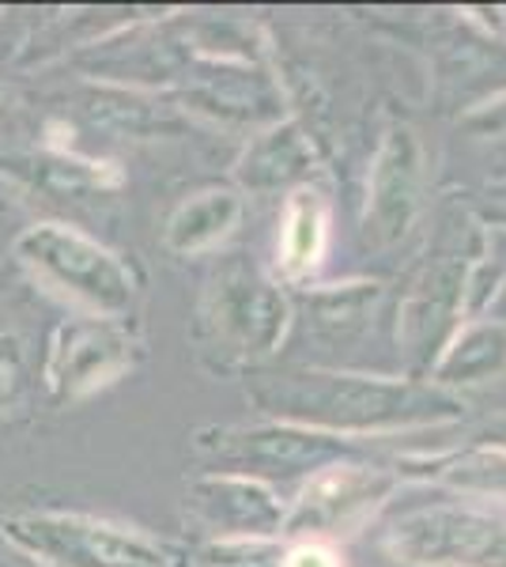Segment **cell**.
<instances>
[{
    "instance_id": "6da1fadb",
    "label": "cell",
    "mask_w": 506,
    "mask_h": 567,
    "mask_svg": "<svg viewBox=\"0 0 506 567\" xmlns=\"http://www.w3.org/2000/svg\"><path fill=\"white\" fill-rule=\"evenodd\" d=\"M250 398L269 420L299 424L326 435H385L412 427L450 424L465 413L462 398L420 379H385V374H348L291 368L257 374Z\"/></svg>"
},
{
    "instance_id": "7a4b0ae2",
    "label": "cell",
    "mask_w": 506,
    "mask_h": 567,
    "mask_svg": "<svg viewBox=\"0 0 506 567\" xmlns=\"http://www.w3.org/2000/svg\"><path fill=\"white\" fill-rule=\"evenodd\" d=\"M0 534L42 567H189L178 545L76 511H23L4 518Z\"/></svg>"
},
{
    "instance_id": "3957f363",
    "label": "cell",
    "mask_w": 506,
    "mask_h": 567,
    "mask_svg": "<svg viewBox=\"0 0 506 567\" xmlns=\"http://www.w3.org/2000/svg\"><path fill=\"white\" fill-rule=\"evenodd\" d=\"M200 341L219 355V368L269 360L291 329V299L269 272L235 254L216 269L200 299Z\"/></svg>"
},
{
    "instance_id": "277c9868",
    "label": "cell",
    "mask_w": 506,
    "mask_h": 567,
    "mask_svg": "<svg viewBox=\"0 0 506 567\" xmlns=\"http://www.w3.org/2000/svg\"><path fill=\"white\" fill-rule=\"evenodd\" d=\"M16 258L34 280L80 303L91 318H125L141 291L133 265L64 224L27 227L16 239Z\"/></svg>"
},
{
    "instance_id": "5b68a950",
    "label": "cell",
    "mask_w": 506,
    "mask_h": 567,
    "mask_svg": "<svg viewBox=\"0 0 506 567\" xmlns=\"http://www.w3.org/2000/svg\"><path fill=\"white\" fill-rule=\"evenodd\" d=\"M382 545L409 567H506V515L476 503H431L393 518Z\"/></svg>"
},
{
    "instance_id": "8992f818",
    "label": "cell",
    "mask_w": 506,
    "mask_h": 567,
    "mask_svg": "<svg viewBox=\"0 0 506 567\" xmlns=\"http://www.w3.org/2000/svg\"><path fill=\"white\" fill-rule=\"evenodd\" d=\"M197 451L216 465H231L216 473L261 481V473H318L333 462H344L352 454V443L299 424H283V420H265V424L205 427L197 432Z\"/></svg>"
},
{
    "instance_id": "52a82bcc",
    "label": "cell",
    "mask_w": 506,
    "mask_h": 567,
    "mask_svg": "<svg viewBox=\"0 0 506 567\" xmlns=\"http://www.w3.org/2000/svg\"><path fill=\"white\" fill-rule=\"evenodd\" d=\"M397 481V473L382 470V465H363L352 458L326 465V470L310 473L307 488L283 515L280 537L326 545L329 537L352 534L393 496Z\"/></svg>"
},
{
    "instance_id": "ba28073f",
    "label": "cell",
    "mask_w": 506,
    "mask_h": 567,
    "mask_svg": "<svg viewBox=\"0 0 506 567\" xmlns=\"http://www.w3.org/2000/svg\"><path fill=\"white\" fill-rule=\"evenodd\" d=\"M141 341L125 318H72L58 326L45 360V386L58 405H72L110 386L133 368Z\"/></svg>"
},
{
    "instance_id": "9c48e42d",
    "label": "cell",
    "mask_w": 506,
    "mask_h": 567,
    "mask_svg": "<svg viewBox=\"0 0 506 567\" xmlns=\"http://www.w3.org/2000/svg\"><path fill=\"white\" fill-rule=\"evenodd\" d=\"M476 258L468 254H438L423 265V272L412 284L409 299L401 307L397 337L412 363L431 371L446 341L465 322H473V272Z\"/></svg>"
},
{
    "instance_id": "30bf717a",
    "label": "cell",
    "mask_w": 506,
    "mask_h": 567,
    "mask_svg": "<svg viewBox=\"0 0 506 567\" xmlns=\"http://www.w3.org/2000/svg\"><path fill=\"white\" fill-rule=\"evenodd\" d=\"M423 205V148L409 125H390L382 136L374 167L366 175L363 239L393 246L412 231Z\"/></svg>"
},
{
    "instance_id": "8fae6325",
    "label": "cell",
    "mask_w": 506,
    "mask_h": 567,
    "mask_svg": "<svg viewBox=\"0 0 506 567\" xmlns=\"http://www.w3.org/2000/svg\"><path fill=\"white\" fill-rule=\"evenodd\" d=\"M186 507L219 534V542H276L288 507L265 481L208 473L189 484Z\"/></svg>"
},
{
    "instance_id": "7c38bea8",
    "label": "cell",
    "mask_w": 506,
    "mask_h": 567,
    "mask_svg": "<svg viewBox=\"0 0 506 567\" xmlns=\"http://www.w3.org/2000/svg\"><path fill=\"white\" fill-rule=\"evenodd\" d=\"M499 374H506V322L499 318L465 322L431 363V382L450 393L457 386H481Z\"/></svg>"
},
{
    "instance_id": "4fadbf2b",
    "label": "cell",
    "mask_w": 506,
    "mask_h": 567,
    "mask_svg": "<svg viewBox=\"0 0 506 567\" xmlns=\"http://www.w3.org/2000/svg\"><path fill=\"white\" fill-rule=\"evenodd\" d=\"M326 239H329V213L326 200H321L318 189L299 186L296 194L283 205V227H280V265L291 280L307 277V272L318 269L321 254H326Z\"/></svg>"
},
{
    "instance_id": "5bb4252c",
    "label": "cell",
    "mask_w": 506,
    "mask_h": 567,
    "mask_svg": "<svg viewBox=\"0 0 506 567\" xmlns=\"http://www.w3.org/2000/svg\"><path fill=\"white\" fill-rule=\"evenodd\" d=\"M242 219V197L231 189H208L178 205L167 224V246L174 254H200L227 239Z\"/></svg>"
},
{
    "instance_id": "9a60e30c",
    "label": "cell",
    "mask_w": 506,
    "mask_h": 567,
    "mask_svg": "<svg viewBox=\"0 0 506 567\" xmlns=\"http://www.w3.org/2000/svg\"><path fill=\"white\" fill-rule=\"evenodd\" d=\"M307 315L318 337L329 341H352L371 326L374 310L382 303V284L374 280H352V284H329V288L310 291Z\"/></svg>"
},
{
    "instance_id": "2e32d148",
    "label": "cell",
    "mask_w": 506,
    "mask_h": 567,
    "mask_svg": "<svg viewBox=\"0 0 506 567\" xmlns=\"http://www.w3.org/2000/svg\"><path fill=\"white\" fill-rule=\"evenodd\" d=\"M420 477L454 488L462 496L503 499L506 503V446L503 443H476L465 451L443 454V458L423 462Z\"/></svg>"
},
{
    "instance_id": "e0dca14e",
    "label": "cell",
    "mask_w": 506,
    "mask_h": 567,
    "mask_svg": "<svg viewBox=\"0 0 506 567\" xmlns=\"http://www.w3.org/2000/svg\"><path fill=\"white\" fill-rule=\"evenodd\" d=\"M314 163L307 136L296 125H276L261 141L250 144V152L238 163V182L250 189H280L288 182H299Z\"/></svg>"
},
{
    "instance_id": "ac0fdd59",
    "label": "cell",
    "mask_w": 506,
    "mask_h": 567,
    "mask_svg": "<svg viewBox=\"0 0 506 567\" xmlns=\"http://www.w3.org/2000/svg\"><path fill=\"white\" fill-rule=\"evenodd\" d=\"M283 548L276 542H208L197 567H280Z\"/></svg>"
},
{
    "instance_id": "d6986e66",
    "label": "cell",
    "mask_w": 506,
    "mask_h": 567,
    "mask_svg": "<svg viewBox=\"0 0 506 567\" xmlns=\"http://www.w3.org/2000/svg\"><path fill=\"white\" fill-rule=\"evenodd\" d=\"M27 386H31V368H27L23 341L0 329V413L20 405Z\"/></svg>"
},
{
    "instance_id": "ffe728a7",
    "label": "cell",
    "mask_w": 506,
    "mask_h": 567,
    "mask_svg": "<svg viewBox=\"0 0 506 567\" xmlns=\"http://www.w3.org/2000/svg\"><path fill=\"white\" fill-rule=\"evenodd\" d=\"M280 567H340L337 553L329 545L318 542H296L291 548H283Z\"/></svg>"
},
{
    "instance_id": "44dd1931",
    "label": "cell",
    "mask_w": 506,
    "mask_h": 567,
    "mask_svg": "<svg viewBox=\"0 0 506 567\" xmlns=\"http://www.w3.org/2000/svg\"><path fill=\"white\" fill-rule=\"evenodd\" d=\"M495 219H503V224H506V208H499V213H495Z\"/></svg>"
}]
</instances>
